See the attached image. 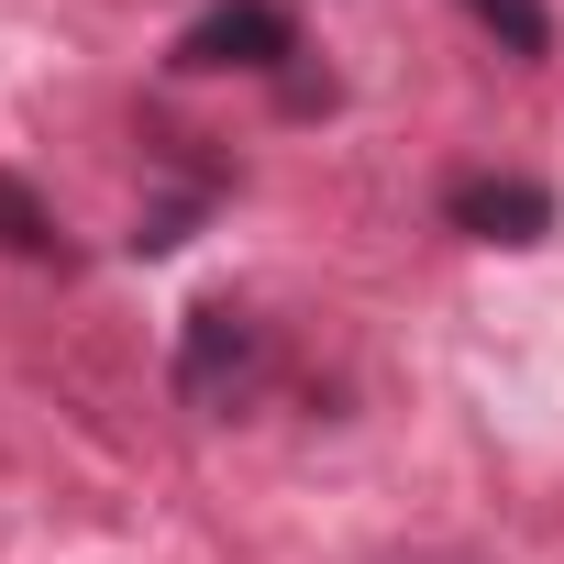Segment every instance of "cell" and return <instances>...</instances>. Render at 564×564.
<instances>
[{
  "instance_id": "obj_5",
  "label": "cell",
  "mask_w": 564,
  "mask_h": 564,
  "mask_svg": "<svg viewBox=\"0 0 564 564\" xmlns=\"http://www.w3.org/2000/svg\"><path fill=\"white\" fill-rule=\"evenodd\" d=\"M465 12H476L509 56H553V12H542V0H465Z\"/></svg>"
},
{
  "instance_id": "obj_1",
  "label": "cell",
  "mask_w": 564,
  "mask_h": 564,
  "mask_svg": "<svg viewBox=\"0 0 564 564\" xmlns=\"http://www.w3.org/2000/svg\"><path fill=\"white\" fill-rule=\"evenodd\" d=\"M254 377H265V333H254L232 300H199V311H188V333H177V399L221 421V410H243V388H254Z\"/></svg>"
},
{
  "instance_id": "obj_3",
  "label": "cell",
  "mask_w": 564,
  "mask_h": 564,
  "mask_svg": "<svg viewBox=\"0 0 564 564\" xmlns=\"http://www.w3.org/2000/svg\"><path fill=\"white\" fill-rule=\"evenodd\" d=\"M443 221L465 243H542L553 232V188L542 177H454L443 188Z\"/></svg>"
},
{
  "instance_id": "obj_4",
  "label": "cell",
  "mask_w": 564,
  "mask_h": 564,
  "mask_svg": "<svg viewBox=\"0 0 564 564\" xmlns=\"http://www.w3.org/2000/svg\"><path fill=\"white\" fill-rule=\"evenodd\" d=\"M0 254H23V265H56V254H67L56 210H45L34 177H12V166H0Z\"/></svg>"
},
{
  "instance_id": "obj_2",
  "label": "cell",
  "mask_w": 564,
  "mask_h": 564,
  "mask_svg": "<svg viewBox=\"0 0 564 564\" xmlns=\"http://www.w3.org/2000/svg\"><path fill=\"white\" fill-rule=\"evenodd\" d=\"M289 56H300V23L276 12V0H210V12L177 34V67H188V78H221V67L276 78Z\"/></svg>"
}]
</instances>
